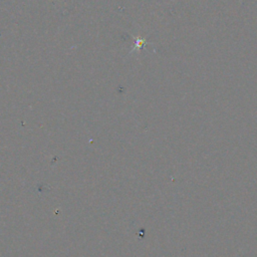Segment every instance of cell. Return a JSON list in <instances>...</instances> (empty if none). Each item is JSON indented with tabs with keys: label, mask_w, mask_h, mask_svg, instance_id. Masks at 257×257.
I'll list each match as a JSON object with an SVG mask.
<instances>
[{
	"label": "cell",
	"mask_w": 257,
	"mask_h": 257,
	"mask_svg": "<svg viewBox=\"0 0 257 257\" xmlns=\"http://www.w3.org/2000/svg\"><path fill=\"white\" fill-rule=\"evenodd\" d=\"M144 40H141V39H139V41H138V43H137V45L136 46H138V47H142L144 44Z\"/></svg>",
	"instance_id": "obj_1"
}]
</instances>
